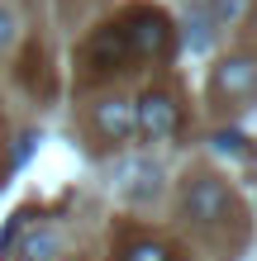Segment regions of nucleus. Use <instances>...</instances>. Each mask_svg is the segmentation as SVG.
<instances>
[{
	"label": "nucleus",
	"mask_w": 257,
	"mask_h": 261,
	"mask_svg": "<svg viewBox=\"0 0 257 261\" xmlns=\"http://www.w3.org/2000/svg\"><path fill=\"white\" fill-rule=\"evenodd\" d=\"M114 29L124 34L129 57H162L172 48V29H167V19H162L157 10H129Z\"/></svg>",
	"instance_id": "nucleus-1"
},
{
	"label": "nucleus",
	"mask_w": 257,
	"mask_h": 261,
	"mask_svg": "<svg viewBox=\"0 0 257 261\" xmlns=\"http://www.w3.org/2000/svg\"><path fill=\"white\" fill-rule=\"evenodd\" d=\"M224 209H229V195H224V186H219V180L195 176L191 186H186V214H191V219L215 223V219H224Z\"/></svg>",
	"instance_id": "nucleus-2"
},
{
	"label": "nucleus",
	"mask_w": 257,
	"mask_h": 261,
	"mask_svg": "<svg viewBox=\"0 0 257 261\" xmlns=\"http://www.w3.org/2000/svg\"><path fill=\"white\" fill-rule=\"evenodd\" d=\"M133 119H138V128L148 138L176 133V105H172V95H162V90H148V95L133 105Z\"/></svg>",
	"instance_id": "nucleus-3"
},
{
	"label": "nucleus",
	"mask_w": 257,
	"mask_h": 261,
	"mask_svg": "<svg viewBox=\"0 0 257 261\" xmlns=\"http://www.w3.org/2000/svg\"><path fill=\"white\" fill-rule=\"evenodd\" d=\"M215 90H219V95H229V100L252 95V90H257V62H252V57H229V62H219Z\"/></svg>",
	"instance_id": "nucleus-4"
},
{
	"label": "nucleus",
	"mask_w": 257,
	"mask_h": 261,
	"mask_svg": "<svg viewBox=\"0 0 257 261\" xmlns=\"http://www.w3.org/2000/svg\"><path fill=\"white\" fill-rule=\"evenodd\" d=\"M86 62H90V71H119L129 62V48H124V34H119V29L110 24V29H100L96 34V43H90L86 48Z\"/></svg>",
	"instance_id": "nucleus-5"
},
{
	"label": "nucleus",
	"mask_w": 257,
	"mask_h": 261,
	"mask_svg": "<svg viewBox=\"0 0 257 261\" xmlns=\"http://www.w3.org/2000/svg\"><path fill=\"white\" fill-rule=\"evenodd\" d=\"M96 128L100 138H110V143H119V138H129L133 128H138V119H133V105L129 100H100L96 105Z\"/></svg>",
	"instance_id": "nucleus-6"
},
{
	"label": "nucleus",
	"mask_w": 257,
	"mask_h": 261,
	"mask_svg": "<svg viewBox=\"0 0 257 261\" xmlns=\"http://www.w3.org/2000/svg\"><path fill=\"white\" fill-rule=\"evenodd\" d=\"M119 261H172V252L162 247V242H129Z\"/></svg>",
	"instance_id": "nucleus-7"
},
{
	"label": "nucleus",
	"mask_w": 257,
	"mask_h": 261,
	"mask_svg": "<svg viewBox=\"0 0 257 261\" xmlns=\"http://www.w3.org/2000/svg\"><path fill=\"white\" fill-rule=\"evenodd\" d=\"M57 252V233H34L24 242V261H48Z\"/></svg>",
	"instance_id": "nucleus-8"
},
{
	"label": "nucleus",
	"mask_w": 257,
	"mask_h": 261,
	"mask_svg": "<svg viewBox=\"0 0 257 261\" xmlns=\"http://www.w3.org/2000/svg\"><path fill=\"white\" fill-rule=\"evenodd\" d=\"M14 38V19H10V10H0V48Z\"/></svg>",
	"instance_id": "nucleus-9"
},
{
	"label": "nucleus",
	"mask_w": 257,
	"mask_h": 261,
	"mask_svg": "<svg viewBox=\"0 0 257 261\" xmlns=\"http://www.w3.org/2000/svg\"><path fill=\"white\" fill-rule=\"evenodd\" d=\"M233 10H238V0H215V19H229Z\"/></svg>",
	"instance_id": "nucleus-10"
}]
</instances>
